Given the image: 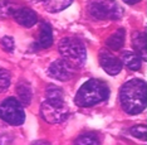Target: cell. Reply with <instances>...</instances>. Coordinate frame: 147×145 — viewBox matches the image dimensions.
Masks as SVG:
<instances>
[{"mask_svg": "<svg viewBox=\"0 0 147 145\" xmlns=\"http://www.w3.org/2000/svg\"><path fill=\"white\" fill-rule=\"evenodd\" d=\"M119 103L126 114L138 115L146 107V82L133 78L125 82L119 91Z\"/></svg>", "mask_w": 147, "mask_h": 145, "instance_id": "obj_1", "label": "cell"}, {"mask_svg": "<svg viewBox=\"0 0 147 145\" xmlns=\"http://www.w3.org/2000/svg\"><path fill=\"white\" fill-rule=\"evenodd\" d=\"M109 95L111 90L105 81L91 78L86 81L77 91L74 102L79 107H92L108 100Z\"/></svg>", "mask_w": 147, "mask_h": 145, "instance_id": "obj_2", "label": "cell"}, {"mask_svg": "<svg viewBox=\"0 0 147 145\" xmlns=\"http://www.w3.org/2000/svg\"><path fill=\"white\" fill-rule=\"evenodd\" d=\"M58 49L62 58L67 61L74 68L84 65L87 59V50L82 40L74 37H65L58 44Z\"/></svg>", "mask_w": 147, "mask_h": 145, "instance_id": "obj_3", "label": "cell"}, {"mask_svg": "<svg viewBox=\"0 0 147 145\" xmlns=\"http://www.w3.org/2000/svg\"><path fill=\"white\" fill-rule=\"evenodd\" d=\"M87 12L94 20H117L123 15V9L115 0H92L87 6Z\"/></svg>", "mask_w": 147, "mask_h": 145, "instance_id": "obj_4", "label": "cell"}, {"mask_svg": "<svg viewBox=\"0 0 147 145\" xmlns=\"http://www.w3.org/2000/svg\"><path fill=\"white\" fill-rule=\"evenodd\" d=\"M40 115L47 123L49 124H59L68 119L69 107L67 106L64 99L54 100L45 99L40 106Z\"/></svg>", "mask_w": 147, "mask_h": 145, "instance_id": "obj_5", "label": "cell"}, {"mask_svg": "<svg viewBox=\"0 0 147 145\" xmlns=\"http://www.w3.org/2000/svg\"><path fill=\"white\" fill-rule=\"evenodd\" d=\"M0 119L13 126L24 124L25 112L20 101L15 97H8L0 102Z\"/></svg>", "mask_w": 147, "mask_h": 145, "instance_id": "obj_6", "label": "cell"}, {"mask_svg": "<svg viewBox=\"0 0 147 145\" xmlns=\"http://www.w3.org/2000/svg\"><path fill=\"white\" fill-rule=\"evenodd\" d=\"M74 69H76L74 67L71 66L67 61L62 58V59H55L54 62L49 66L47 73H48L52 78L65 82V81H69L73 77Z\"/></svg>", "mask_w": 147, "mask_h": 145, "instance_id": "obj_7", "label": "cell"}, {"mask_svg": "<svg viewBox=\"0 0 147 145\" xmlns=\"http://www.w3.org/2000/svg\"><path fill=\"white\" fill-rule=\"evenodd\" d=\"M98 58H99V65H101V67L108 73V75L116 76L122 71L123 65H122L121 59L117 58L111 50L101 49Z\"/></svg>", "mask_w": 147, "mask_h": 145, "instance_id": "obj_8", "label": "cell"}, {"mask_svg": "<svg viewBox=\"0 0 147 145\" xmlns=\"http://www.w3.org/2000/svg\"><path fill=\"white\" fill-rule=\"evenodd\" d=\"M11 16L14 18V20L18 24L25 27V28H32L38 22V16H36L34 10H32L29 8H24V6L18 8L13 13Z\"/></svg>", "mask_w": 147, "mask_h": 145, "instance_id": "obj_9", "label": "cell"}, {"mask_svg": "<svg viewBox=\"0 0 147 145\" xmlns=\"http://www.w3.org/2000/svg\"><path fill=\"white\" fill-rule=\"evenodd\" d=\"M16 95H18V100L20 101V103L23 106H29L32 103V97H33V92H32V87L29 85V82L22 80L20 82L16 85Z\"/></svg>", "mask_w": 147, "mask_h": 145, "instance_id": "obj_10", "label": "cell"}, {"mask_svg": "<svg viewBox=\"0 0 147 145\" xmlns=\"http://www.w3.org/2000/svg\"><path fill=\"white\" fill-rule=\"evenodd\" d=\"M52 44H53L52 27H51V24H48V23H42L40 33H39V38H38V42H36V46H38V48L45 49V48L52 47Z\"/></svg>", "mask_w": 147, "mask_h": 145, "instance_id": "obj_11", "label": "cell"}, {"mask_svg": "<svg viewBox=\"0 0 147 145\" xmlns=\"http://www.w3.org/2000/svg\"><path fill=\"white\" fill-rule=\"evenodd\" d=\"M121 62L122 65H125L127 68L132 69V71H138L141 68V57L137 54L133 50H123L122 57H121Z\"/></svg>", "mask_w": 147, "mask_h": 145, "instance_id": "obj_12", "label": "cell"}, {"mask_svg": "<svg viewBox=\"0 0 147 145\" xmlns=\"http://www.w3.org/2000/svg\"><path fill=\"white\" fill-rule=\"evenodd\" d=\"M132 46L135 52L141 57L142 61H146V33L145 32H135L132 34Z\"/></svg>", "mask_w": 147, "mask_h": 145, "instance_id": "obj_13", "label": "cell"}, {"mask_svg": "<svg viewBox=\"0 0 147 145\" xmlns=\"http://www.w3.org/2000/svg\"><path fill=\"white\" fill-rule=\"evenodd\" d=\"M126 39V30L123 28L117 29L112 35H109L106 40V44L111 50H119L125 44Z\"/></svg>", "mask_w": 147, "mask_h": 145, "instance_id": "obj_14", "label": "cell"}, {"mask_svg": "<svg viewBox=\"0 0 147 145\" xmlns=\"http://www.w3.org/2000/svg\"><path fill=\"white\" fill-rule=\"evenodd\" d=\"M44 8L49 13H58L67 9L73 3V0H44Z\"/></svg>", "mask_w": 147, "mask_h": 145, "instance_id": "obj_15", "label": "cell"}, {"mask_svg": "<svg viewBox=\"0 0 147 145\" xmlns=\"http://www.w3.org/2000/svg\"><path fill=\"white\" fill-rule=\"evenodd\" d=\"M74 144H79V145H87V144H99V138L97 135L96 133H92V131H89V133H84L82 134L81 136H78L74 141Z\"/></svg>", "mask_w": 147, "mask_h": 145, "instance_id": "obj_16", "label": "cell"}, {"mask_svg": "<svg viewBox=\"0 0 147 145\" xmlns=\"http://www.w3.org/2000/svg\"><path fill=\"white\" fill-rule=\"evenodd\" d=\"M45 99H54V100H63L64 93L61 87L55 85H48L45 88Z\"/></svg>", "mask_w": 147, "mask_h": 145, "instance_id": "obj_17", "label": "cell"}, {"mask_svg": "<svg viewBox=\"0 0 147 145\" xmlns=\"http://www.w3.org/2000/svg\"><path fill=\"white\" fill-rule=\"evenodd\" d=\"M10 83H11L10 72H9L8 69L0 67V93L5 92V91L9 88Z\"/></svg>", "mask_w": 147, "mask_h": 145, "instance_id": "obj_18", "label": "cell"}, {"mask_svg": "<svg viewBox=\"0 0 147 145\" xmlns=\"http://www.w3.org/2000/svg\"><path fill=\"white\" fill-rule=\"evenodd\" d=\"M129 134L132 136L137 138V139H142V140H147V126L146 125H136L132 126L129 129Z\"/></svg>", "mask_w": 147, "mask_h": 145, "instance_id": "obj_19", "label": "cell"}, {"mask_svg": "<svg viewBox=\"0 0 147 145\" xmlns=\"http://www.w3.org/2000/svg\"><path fill=\"white\" fill-rule=\"evenodd\" d=\"M18 9L15 5H13L11 3H9L8 0H1L0 1V15L1 16H9L13 15V13Z\"/></svg>", "mask_w": 147, "mask_h": 145, "instance_id": "obj_20", "label": "cell"}, {"mask_svg": "<svg viewBox=\"0 0 147 145\" xmlns=\"http://www.w3.org/2000/svg\"><path fill=\"white\" fill-rule=\"evenodd\" d=\"M0 44H1V48L4 49L5 52H9V53H11L13 50H14V47H15L13 37H4V38H1Z\"/></svg>", "mask_w": 147, "mask_h": 145, "instance_id": "obj_21", "label": "cell"}, {"mask_svg": "<svg viewBox=\"0 0 147 145\" xmlns=\"http://www.w3.org/2000/svg\"><path fill=\"white\" fill-rule=\"evenodd\" d=\"M11 144L13 143V138L4 135V136H0V144Z\"/></svg>", "mask_w": 147, "mask_h": 145, "instance_id": "obj_22", "label": "cell"}, {"mask_svg": "<svg viewBox=\"0 0 147 145\" xmlns=\"http://www.w3.org/2000/svg\"><path fill=\"white\" fill-rule=\"evenodd\" d=\"M123 1H125L126 4H128V5H133V4H137V3H140L141 0H123Z\"/></svg>", "mask_w": 147, "mask_h": 145, "instance_id": "obj_23", "label": "cell"}, {"mask_svg": "<svg viewBox=\"0 0 147 145\" xmlns=\"http://www.w3.org/2000/svg\"><path fill=\"white\" fill-rule=\"evenodd\" d=\"M32 3H39V1H44V0H30Z\"/></svg>", "mask_w": 147, "mask_h": 145, "instance_id": "obj_24", "label": "cell"}]
</instances>
